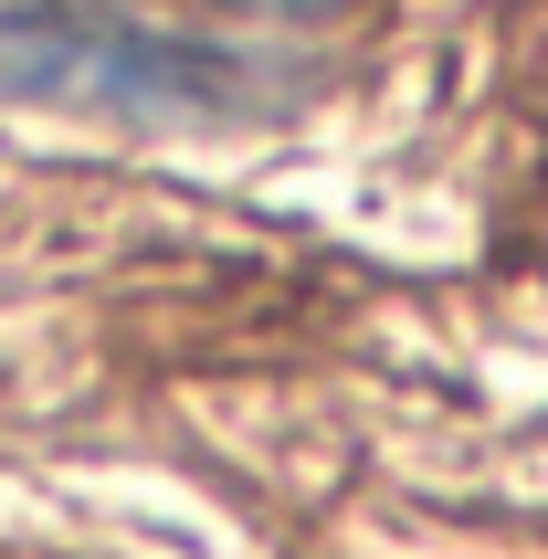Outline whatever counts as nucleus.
Masks as SVG:
<instances>
[{"label":"nucleus","instance_id":"obj_2","mask_svg":"<svg viewBox=\"0 0 548 559\" xmlns=\"http://www.w3.org/2000/svg\"><path fill=\"white\" fill-rule=\"evenodd\" d=\"M233 22H337V11H359V0H212Z\"/></svg>","mask_w":548,"mask_h":559},{"label":"nucleus","instance_id":"obj_1","mask_svg":"<svg viewBox=\"0 0 548 559\" xmlns=\"http://www.w3.org/2000/svg\"><path fill=\"white\" fill-rule=\"evenodd\" d=\"M274 95L285 85L233 43H169V32H138L127 11H85V0L0 11V106H74V117L117 127H233Z\"/></svg>","mask_w":548,"mask_h":559}]
</instances>
